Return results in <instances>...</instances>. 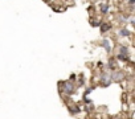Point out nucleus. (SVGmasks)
<instances>
[{
	"instance_id": "nucleus-9",
	"label": "nucleus",
	"mask_w": 135,
	"mask_h": 119,
	"mask_svg": "<svg viewBox=\"0 0 135 119\" xmlns=\"http://www.w3.org/2000/svg\"><path fill=\"white\" fill-rule=\"evenodd\" d=\"M129 4H130V5H134V4H135V0H130Z\"/></svg>"
},
{
	"instance_id": "nucleus-6",
	"label": "nucleus",
	"mask_w": 135,
	"mask_h": 119,
	"mask_svg": "<svg viewBox=\"0 0 135 119\" xmlns=\"http://www.w3.org/2000/svg\"><path fill=\"white\" fill-rule=\"evenodd\" d=\"M110 28H111L110 24H103V25H101V31H102V32H107Z\"/></svg>"
},
{
	"instance_id": "nucleus-8",
	"label": "nucleus",
	"mask_w": 135,
	"mask_h": 119,
	"mask_svg": "<svg viewBox=\"0 0 135 119\" xmlns=\"http://www.w3.org/2000/svg\"><path fill=\"white\" fill-rule=\"evenodd\" d=\"M92 25H93V27H99V25H101V21H94V23L92 21Z\"/></svg>"
},
{
	"instance_id": "nucleus-3",
	"label": "nucleus",
	"mask_w": 135,
	"mask_h": 119,
	"mask_svg": "<svg viewBox=\"0 0 135 119\" xmlns=\"http://www.w3.org/2000/svg\"><path fill=\"white\" fill-rule=\"evenodd\" d=\"M111 81H115V82H119V81H122L123 78H125V74L122 73V71H118V73H115V74H113L111 77Z\"/></svg>"
},
{
	"instance_id": "nucleus-5",
	"label": "nucleus",
	"mask_w": 135,
	"mask_h": 119,
	"mask_svg": "<svg viewBox=\"0 0 135 119\" xmlns=\"http://www.w3.org/2000/svg\"><path fill=\"white\" fill-rule=\"evenodd\" d=\"M102 46L106 49V52H110L111 50V46H110V41L109 40H103L102 41Z\"/></svg>"
},
{
	"instance_id": "nucleus-2",
	"label": "nucleus",
	"mask_w": 135,
	"mask_h": 119,
	"mask_svg": "<svg viewBox=\"0 0 135 119\" xmlns=\"http://www.w3.org/2000/svg\"><path fill=\"white\" fill-rule=\"evenodd\" d=\"M64 89H65V93H66L68 95H72V93L74 91V86H73V83H69V82L64 83Z\"/></svg>"
},
{
	"instance_id": "nucleus-4",
	"label": "nucleus",
	"mask_w": 135,
	"mask_h": 119,
	"mask_svg": "<svg viewBox=\"0 0 135 119\" xmlns=\"http://www.w3.org/2000/svg\"><path fill=\"white\" fill-rule=\"evenodd\" d=\"M130 34H131V32L129 29H121L119 31V36H122V37H129Z\"/></svg>"
},
{
	"instance_id": "nucleus-1",
	"label": "nucleus",
	"mask_w": 135,
	"mask_h": 119,
	"mask_svg": "<svg viewBox=\"0 0 135 119\" xmlns=\"http://www.w3.org/2000/svg\"><path fill=\"white\" fill-rule=\"evenodd\" d=\"M118 58L122 60V61H129V49L126 46H122L121 48V52L118 54Z\"/></svg>"
},
{
	"instance_id": "nucleus-7",
	"label": "nucleus",
	"mask_w": 135,
	"mask_h": 119,
	"mask_svg": "<svg viewBox=\"0 0 135 119\" xmlns=\"http://www.w3.org/2000/svg\"><path fill=\"white\" fill-rule=\"evenodd\" d=\"M101 12H102V13H107V12H109V5L103 4L102 7H101Z\"/></svg>"
}]
</instances>
